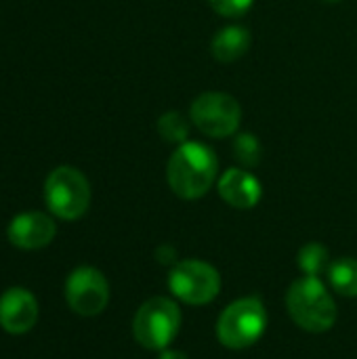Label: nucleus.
I'll return each mask as SVG.
<instances>
[{"label": "nucleus", "instance_id": "obj_1", "mask_svg": "<svg viewBox=\"0 0 357 359\" xmlns=\"http://www.w3.org/2000/svg\"><path fill=\"white\" fill-rule=\"evenodd\" d=\"M219 175L217 154L200 143L185 141L181 143L166 164V181L175 196L181 200H198L208 194Z\"/></svg>", "mask_w": 357, "mask_h": 359}, {"label": "nucleus", "instance_id": "obj_2", "mask_svg": "<svg viewBox=\"0 0 357 359\" xmlns=\"http://www.w3.org/2000/svg\"><path fill=\"white\" fill-rule=\"evenodd\" d=\"M286 309L292 322L311 334L328 332L339 318L337 303L318 276H303L286 290Z\"/></svg>", "mask_w": 357, "mask_h": 359}, {"label": "nucleus", "instance_id": "obj_3", "mask_svg": "<svg viewBox=\"0 0 357 359\" xmlns=\"http://www.w3.org/2000/svg\"><path fill=\"white\" fill-rule=\"evenodd\" d=\"M269 324L267 309L259 297H244L229 303L217 320V341L231 351H242L261 341Z\"/></svg>", "mask_w": 357, "mask_h": 359}, {"label": "nucleus", "instance_id": "obj_4", "mask_svg": "<svg viewBox=\"0 0 357 359\" xmlns=\"http://www.w3.org/2000/svg\"><path fill=\"white\" fill-rule=\"evenodd\" d=\"M181 309L168 297L147 299L133 318V337L147 351H164L181 330Z\"/></svg>", "mask_w": 357, "mask_h": 359}, {"label": "nucleus", "instance_id": "obj_5", "mask_svg": "<svg viewBox=\"0 0 357 359\" xmlns=\"http://www.w3.org/2000/svg\"><path fill=\"white\" fill-rule=\"evenodd\" d=\"M44 200L55 217L63 221H76L90 206L88 179L74 166H59L46 177Z\"/></svg>", "mask_w": 357, "mask_h": 359}, {"label": "nucleus", "instance_id": "obj_6", "mask_svg": "<svg viewBox=\"0 0 357 359\" xmlns=\"http://www.w3.org/2000/svg\"><path fill=\"white\" fill-rule=\"evenodd\" d=\"M168 290L187 305H208L221 292V273L206 261L185 259L177 261L168 271Z\"/></svg>", "mask_w": 357, "mask_h": 359}, {"label": "nucleus", "instance_id": "obj_7", "mask_svg": "<svg viewBox=\"0 0 357 359\" xmlns=\"http://www.w3.org/2000/svg\"><path fill=\"white\" fill-rule=\"evenodd\" d=\"M189 118L200 133L213 139L236 135L242 122V107L236 97L219 90L202 93L189 107Z\"/></svg>", "mask_w": 357, "mask_h": 359}, {"label": "nucleus", "instance_id": "obj_8", "mask_svg": "<svg viewBox=\"0 0 357 359\" xmlns=\"http://www.w3.org/2000/svg\"><path fill=\"white\" fill-rule=\"evenodd\" d=\"M65 299L74 313L93 318L105 311L109 303V284L95 267H78L67 276Z\"/></svg>", "mask_w": 357, "mask_h": 359}, {"label": "nucleus", "instance_id": "obj_9", "mask_svg": "<svg viewBox=\"0 0 357 359\" xmlns=\"http://www.w3.org/2000/svg\"><path fill=\"white\" fill-rule=\"evenodd\" d=\"M55 221L44 212H21L17 215L6 229V236L13 246L21 250H38L53 242Z\"/></svg>", "mask_w": 357, "mask_h": 359}, {"label": "nucleus", "instance_id": "obj_10", "mask_svg": "<svg viewBox=\"0 0 357 359\" xmlns=\"http://www.w3.org/2000/svg\"><path fill=\"white\" fill-rule=\"evenodd\" d=\"M38 320V303L25 288H8L0 297V326L11 334H25Z\"/></svg>", "mask_w": 357, "mask_h": 359}, {"label": "nucleus", "instance_id": "obj_11", "mask_svg": "<svg viewBox=\"0 0 357 359\" xmlns=\"http://www.w3.org/2000/svg\"><path fill=\"white\" fill-rule=\"evenodd\" d=\"M219 196L238 210H250L261 202L263 187L261 181L246 168H227L219 183Z\"/></svg>", "mask_w": 357, "mask_h": 359}, {"label": "nucleus", "instance_id": "obj_12", "mask_svg": "<svg viewBox=\"0 0 357 359\" xmlns=\"http://www.w3.org/2000/svg\"><path fill=\"white\" fill-rule=\"evenodd\" d=\"M248 46H250V32L244 25H225L215 34L210 42L213 57L221 63L238 61L240 57L246 55Z\"/></svg>", "mask_w": 357, "mask_h": 359}, {"label": "nucleus", "instance_id": "obj_13", "mask_svg": "<svg viewBox=\"0 0 357 359\" xmlns=\"http://www.w3.org/2000/svg\"><path fill=\"white\" fill-rule=\"evenodd\" d=\"M328 280L335 292L347 299H357V259L343 257L330 263Z\"/></svg>", "mask_w": 357, "mask_h": 359}, {"label": "nucleus", "instance_id": "obj_14", "mask_svg": "<svg viewBox=\"0 0 357 359\" xmlns=\"http://www.w3.org/2000/svg\"><path fill=\"white\" fill-rule=\"evenodd\" d=\"M297 263H299V269L303 271V276L320 278V273L330 267V252L324 244L309 242V244L301 246V250L297 255Z\"/></svg>", "mask_w": 357, "mask_h": 359}, {"label": "nucleus", "instance_id": "obj_15", "mask_svg": "<svg viewBox=\"0 0 357 359\" xmlns=\"http://www.w3.org/2000/svg\"><path fill=\"white\" fill-rule=\"evenodd\" d=\"M158 133L168 143H185L189 137V122L179 111H166L158 120Z\"/></svg>", "mask_w": 357, "mask_h": 359}, {"label": "nucleus", "instance_id": "obj_16", "mask_svg": "<svg viewBox=\"0 0 357 359\" xmlns=\"http://www.w3.org/2000/svg\"><path fill=\"white\" fill-rule=\"evenodd\" d=\"M234 156L244 168H255L261 162L263 147L261 141L252 133H242L234 141Z\"/></svg>", "mask_w": 357, "mask_h": 359}, {"label": "nucleus", "instance_id": "obj_17", "mask_svg": "<svg viewBox=\"0 0 357 359\" xmlns=\"http://www.w3.org/2000/svg\"><path fill=\"white\" fill-rule=\"evenodd\" d=\"M255 0H208L210 8L221 17H240L244 15Z\"/></svg>", "mask_w": 357, "mask_h": 359}, {"label": "nucleus", "instance_id": "obj_18", "mask_svg": "<svg viewBox=\"0 0 357 359\" xmlns=\"http://www.w3.org/2000/svg\"><path fill=\"white\" fill-rule=\"evenodd\" d=\"M156 257H158V261L162 263V265H175L177 263V250L175 248H170V246H160L158 250H156Z\"/></svg>", "mask_w": 357, "mask_h": 359}, {"label": "nucleus", "instance_id": "obj_19", "mask_svg": "<svg viewBox=\"0 0 357 359\" xmlns=\"http://www.w3.org/2000/svg\"><path fill=\"white\" fill-rule=\"evenodd\" d=\"M158 359H187V355L181 351H175V349H164V351H160Z\"/></svg>", "mask_w": 357, "mask_h": 359}, {"label": "nucleus", "instance_id": "obj_20", "mask_svg": "<svg viewBox=\"0 0 357 359\" xmlns=\"http://www.w3.org/2000/svg\"><path fill=\"white\" fill-rule=\"evenodd\" d=\"M324 2H341V0H324Z\"/></svg>", "mask_w": 357, "mask_h": 359}]
</instances>
